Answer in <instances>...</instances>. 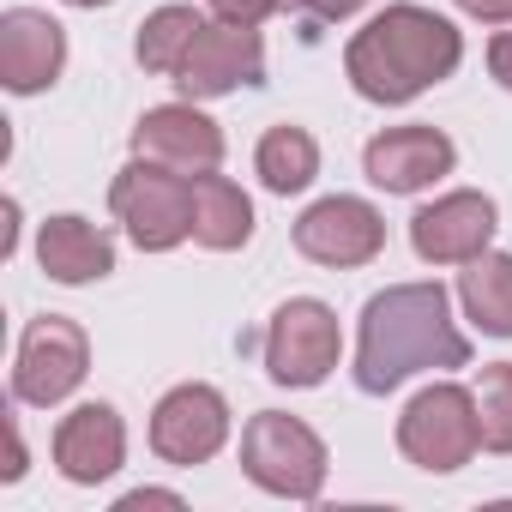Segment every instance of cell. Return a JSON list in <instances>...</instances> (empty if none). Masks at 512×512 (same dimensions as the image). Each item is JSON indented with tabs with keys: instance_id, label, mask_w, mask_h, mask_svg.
Wrapping results in <instances>:
<instances>
[{
	"instance_id": "obj_25",
	"label": "cell",
	"mask_w": 512,
	"mask_h": 512,
	"mask_svg": "<svg viewBox=\"0 0 512 512\" xmlns=\"http://www.w3.org/2000/svg\"><path fill=\"white\" fill-rule=\"evenodd\" d=\"M7 482L25 476V434H19V416H7V470H0Z\"/></svg>"
},
{
	"instance_id": "obj_21",
	"label": "cell",
	"mask_w": 512,
	"mask_h": 512,
	"mask_svg": "<svg viewBox=\"0 0 512 512\" xmlns=\"http://www.w3.org/2000/svg\"><path fill=\"white\" fill-rule=\"evenodd\" d=\"M476 428L488 452H512V362H488L476 380Z\"/></svg>"
},
{
	"instance_id": "obj_14",
	"label": "cell",
	"mask_w": 512,
	"mask_h": 512,
	"mask_svg": "<svg viewBox=\"0 0 512 512\" xmlns=\"http://www.w3.org/2000/svg\"><path fill=\"white\" fill-rule=\"evenodd\" d=\"M133 157L181 169V175H205L223 163V133L211 115H199L193 103H163L133 127Z\"/></svg>"
},
{
	"instance_id": "obj_5",
	"label": "cell",
	"mask_w": 512,
	"mask_h": 512,
	"mask_svg": "<svg viewBox=\"0 0 512 512\" xmlns=\"http://www.w3.org/2000/svg\"><path fill=\"white\" fill-rule=\"evenodd\" d=\"M482 446V428H476V392L440 380V386H422L404 416H398V452L428 470V476H452L476 458Z\"/></svg>"
},
{
	"instance_id": "obj_13",
	"label": "cell",
	"mask_w": 512,
	"mask_h": 512,
	"mask_svg": "<svg viewBox=\"0 0 512 512\" xmlns=\"http://www.w3.org/2000/svg\"><path fill=\"white\" fill-rule=\"evenodd\" d=\"M67 67V31L37 13V7H13L0 19V85L13 97H37L61 79Z\"/></svg>"
},
{
	"instance_id": "obj_4",
	"label": "cell",
	"mask_w": 512,
	"mask_h": 512,
	"mask_svg": "<svg viewBox=\"0 0 512 512\" xmlns=\"http://www.w3.org/2000/svg\"><path fill=\"white\" fill-rule=\"evenodd\" d=\"M109 211L133 235L139 253H169L193 241V175L133 157L109 187Z\"/></svg>"
},
{
	"instance_id": "obj_2",
	"label": "cell",
	"mask_w": 512,
	"mask_h": 512,
	"mask_svg": "<svg viewBox=\"0 0 512 512\" xmlns=\"http://www.w3.org/2000/svg\"><path fill=\"white\" fill-rule=\"evenodd\" d=\"M464 61V37L452 19L428 13V7H410V0H398V7H386L380 19H368L350 49H344V79L356 85V97L368 103H410L422 97L428 85L452 79Z\"/></svg>"
},
{
	"instance_id": "obj_17",
	"label": "cell",
	"mask_w": 512,
	"mask_h": 512,
	"mask_svg": "<svg viewBox=\"0 0 512 512\" xmlns=\"http://www.w3.org/2000/svg\"><path fill=\"white\" fill-rule=\"evenodd\" d=\"M193 241L211 253H235L253 241V199L217 169L193 175Z\"/></svg>"
},
{
	"instance_id": "obj_20",
	"label": "cell",
	"mask_w": 512,
	"mask_h": 512,
	"mask_svg": "<svg viewBox=\"0 0 512 512\" xmlns=\"http://www.w3.org/2000/svg\"><path fill=\"white\" fill-rule=\"evenodd\" d=\"M199 31H205V19H199L193 7H157V13L139 25L133 55H139L145 73H169V79H175V67L187 61V49H193Z\"/></svg>"
},
{
	"instance_id": "obj_11",
	"label": "cell",
	"mask_w": 512,
	"mask_h": 512,
	"mask_svg": "<svg viewBox=\"0 0 512 512\" xmlns=\"http://www.w3.org/2000/svg\"><path fill=\"white\" fill-rule=\"evenodd\" d=\"M494 229H500L494 199L476 193V187H458V193H440L434 205H422L410 217V247L428 266H464L476 253H488Z\"/></svg>"
},
{
	"instance_id": "obj_12",
	"label": "cell",
	"mask_w": 512,
	"mask_h": 512,
	"mask_svg": "<svg viewBox=\"0 0 512 512\" xmlns=\"http://www.w3.org/2000/svg\"><path fill=\"white\" fill-rule=\"evenodd\" d=\"M452 163H458V145L440 127H386L362 151V169L380 193H422L440 175H452Z\"/></svg>"
},
{
	"instance_id": "obj_29",
	"label": "cell",
	"mask_w": 512,
	"mask_h": 512,
	"mask_svg": "<svg viewBox=\"0 0 512 512\" xmlns=\"http://www.w3.org/2000/svg\"><path fill=\"white\" fill-rule=\"evenodd\" d=\"M278 7H308V0H278Z\"/></svg>"
},
{
	"instance_id": "obj_1",
	"label": "cell",
	"mask_w": 512,
	"mask_h": 512,
	"mask_svg": "<svg viewBox=\"0 0 512 512\" xmlns=\"http://www.w3.org/2000/svg\"><path fill=\"white\" fill-rule=\"evenodd\" d=\"M470 338L452 320V296L440 284H392L362 308L356 338V386L368 398L398 392L410 374L428 368H464Z\"/></svg>"
},
{
	"instance_id": "obj_18",
	"label": "cell",
	"mask_w": 512,
	"mask_h": 512,
	"mask_svg": "<svg viewBox=\"0 0 512 512\" xmlns=\"http://www.w3.org/2000/svg\"><path fill=\"white\" fill-rule=\"evenodd\" d=\"M458 302L482 338H512V253H476V260H464Z\"/></svg>"
},
{
	"instance_id": "obj_16",
	"label": "cell",
	"mask_w": 512,
	"mask_h": 512,
	"mask_svg": "<svg viewBox=\"0 0 512 512\" xmlns=\"http://www.w3.org/2000/svg\"><path fill=\"white\" fill-rule=\"evenodd\" d=\"M37 260H43V272H49L55 284H73V290H79V284H97V278L115 272V241H109L97 223L61 211V217H49V223L37 229Z\"/></svg>"
},
{
	"instance_id": "obj_10",
	"label": "cell",
	"mask_w": 512,
	"mask_h": 512,
	"mask_svg": "<svg viewBox=\"0 0 512 512\" xmlns=\"http://www.w3.org/2000/svg\"><path fill=\"white\" fill-rule=\"evenodd\" d=\"M266 79V43H260V25H205L187 49V61L175 67V85L187 103H211V97H229L241 85H260Z\"/></svg>"
},
{
	"instance_id": "obj_24",
	"label": "cell",
	"mask_w": 512,
	"mask_h": 512,
	"mask_svg": "<svg viewBox=\"0 0 512 512\" xmlns=\"http://www.w3.org/2000/svg\"><path fill=\"white\" fill-rule=\"evenodd\" d=\"M458 7L482 25H512V0H458Z\"/></svg>"
},
{
	"instance_id": "obj_22",
	"label": "cell",
	"mask_w": 512,
	"mask_h": 512,
	"mask_svg": "<svg viewBox=\"0 0 512 512\" xmlns=\"http://www.w3.org/2000/svg\"><path fill=\"white\" fill-rule=\"evenodd\" d=\"M211 13L229 25H266L278 13V0H211Z\"/></svg>"
},
{
	"instance_id": "obj_7",
	"label": "cell",
	"mask_w": 512,
	"mask_h": 512,
	"mask_svg": "<svg viewBox=\"0 0 512 512\" xmlns=\"http://www.w3.org/2000/svg\"><path fill=\"white\" fill-rule=\"evenodd\" d=\"M338 356H344V332H338V314L326 302L290 296L272 314V326H266V374L278 386L308 392V386H320L338 368Z\"/></svg>"
},
{
	"instance_id": "obj_3",
	"label": "cell",
	"mask_w": 512,
	"mask_h": 512,
	"mask_svg": "<svg viewBox=\"0 0 512 512\" xmlns=\"http://www.w3.org/2000/svg\"><path fill=\"white\" fill-rule=\"evenodd\" d=\"M241 470L253 488L278 500H320L326 488V440L284 410H260L241 428Z\"/></svg>"
},
{
	"instance_id": "obj_23",
	"label": "cell",
	"mask_w": 512,
	"mask_h": 512,
	"mask_svg": "<svg viewBox=\"0 0 512 512\" xmlns=\"http://www.w3.org/2000/svg\"><path fill=\"white\" fill-rule=\"evenodd\" d=\"M488 73H494V79L512 91V31H500V37L488 43Z\"/></svg>"
},
{
	"instance_id": "obj_26",
	"label": "cell",
	"mask_w": 512,
	"mask_h": 512,
	"mask_svg": "<svg viewBox=\"0 0 512 512\" xmlns=\"http://www.w3.org/2000/svg\"><path fill=\"white\" fill-rule=\"evenodd\" d=\"M356 7H368V0H308V13H314L320 25H338V19H350Z\"/></svg>"
},
{
	"instance_id": "obj_28",
	"label": "cell",
	"mask_w": 512,
	"mask_h": 512,
	"mask_svg": "<svg viewBox=\"0 0 512 512\" xmlns=\"http://www.w3.org/2000/svg\"><path fill=\"white\" fill-rule=\"evenodd\" d=\"M67 7H109V0H67Z\"/></svg>"
},
{
	"instance_id": "obj_15",
	"label": "cell",
	"mask_w": 512,
	"mask_h": 512,
	"mask_svg": "<svg viewBox=\"0 0 512 512\" xmlns=\"http://www.w3.org/2000/svg\"><path fill=\"white\" fill-rule=\"evenodd\" d=\"M121 464H127V428H121L115 404H79V410L61 416V428H55V470L67 482L97 488Z\"/></svg>"
},
{
	"instance_id": "obj_6",
	"label": "cell",
	"mask_w": 512,
	"mask_h": 512,
	"mask_svg": "<svg viewBox=\"0 0 512 512\" xmlns=\"http://www.w3.org/2000/svg\"><path fill=\"white\" fill-rule=\"evenodd\" d=\"M85 374H91V338H85L79 320L43 314V320L25 326L19 356H13V398H19V404L49 410V404L73 398V392L85 386Z\"/></svg>"
},
{
	"instance_id": "obj_9",
	"label": "cell",
	"mask_w": 512,
	"mask_h": 512,
	"mask_svg": "<svg viewBox=\"0 0 512 512\" xmlns=\"http://www.w3.org/2000/svg\"><path fill=\"white\" fill-rule=\"evenodd\" d=\"M223 440H229V404H223L217 386L187 380V386H175V392L157 398V410H151V452L163 464L193 470V464L217 458Z\"/></svg>"
},
{
	"instance_id": "obj_27",
	"label": "cell",
	"mask_w": 512,
	"mask_h": 512,
	"mask_svg": "<svg viewBox=\"0 0 512 512\" xmlns=\"http://www.w3.org/2000/svg\"><path fill=\"white\" fill-rule=\"evenodd\" d=\"M139 506H181V494H163V488H133L121 500V512H139Z\"/></svg>"
},
{
	"instance_id": "obj_8",
	"label": "cell",
	"mask_w": 512,
	"mask_h": 512,
	"mask_svg": "<svg viewBox=\"0 0 512 512\" xmlns=\"http://www.w3.org/2000/svg\"><path fill=\"white\" fill-rule=\"evenodd\" d=\"M380 247H386V217L368 199H356V193L314 199L296 217V253H302V260H314V266L350 272V266L380 260Z\"/></svg>"
},
{
	"instance_id": "obj_19",
	"label": "cell",
	"mask_w": 512,
	"mask_h": 512,
	"mask_svg": "<svg viewBox=\"0 0 512 512\" xmlns=\"http://www.w3.org/2000/svg\"><path fill=\"white\" fill-rule=\"evenodd\" d=\"M253 169H260V181L272 187V193H302L314 175H320V145H314V133L308 127H272L266 139H260V151H253Z\"/></svg>"
}]
</instances>
